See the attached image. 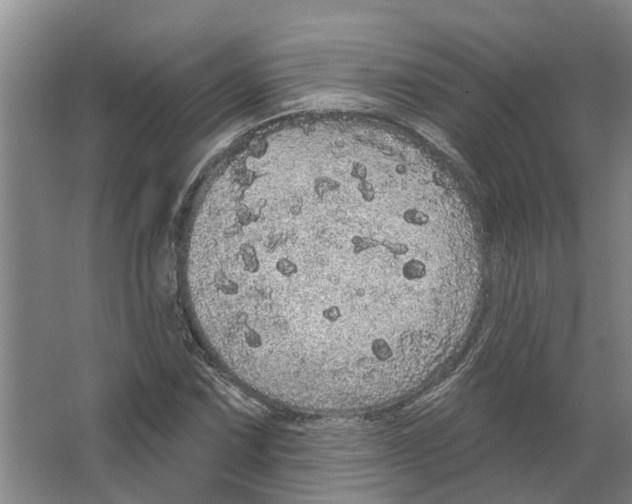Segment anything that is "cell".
<instances>
[{
  "instance_id": "1",
  "label": "cell",
  "mask_w": 632,
  "mask_h": 504,
  "mask_svg": "<svg viewBox=\"0 0 632 504\" xmlns=\"http://www.w3.org/2000/svg\"><path fill=\"white\" fill-rule=\"evenodd\" d=\"M375 200L336 181L254 187L206 203L186 277L192 307L243 355L300 370L369 354L420 302L404 265L369 260Z\"/></svg>"
}]
</instances>
